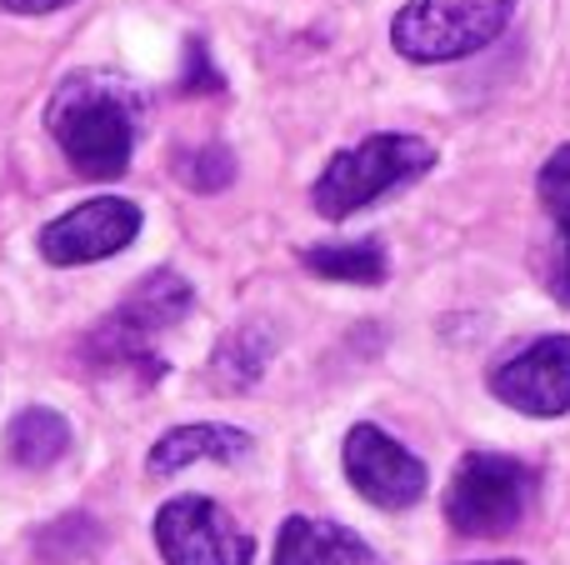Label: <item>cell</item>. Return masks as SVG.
<instances>
[{
	"mask_svg": "<svg viewBox=\"0 0 570 565\" xmlns=\"http://www.w3.org/2000/svg\"><path fill=\"white\" fill-rule=\"evenodd\" d=\"M435 166L431 140L405 136V130H381V136L361 140L351 150H335L331 166L321 170V180L311 186V200L325 220H345L355 210H365L371 200L391 196V190L411 186L415 176Z\"/></svg>",
	"mask_w": 570,
	"mask_h": 565,
	"instance_id": "obj_3",
	"label": "cell"
},
{
	"mask_svg": "<svg viewBox=\"0 0 570 565\" xmlns=\"http://www.w3.org/2000/svg\"><path fill=\"white\" fill-rule=\"evenodd\" d=\"M60 6H70V0H0V10H16V16H46Z\"/></svg>",
	"mask_w": 570,
	"mask_h": 565,
	"instance_id": "obj_18",
	"label": "cell"
},
{
	"mask_svg": "<svg viewBox=\"0 0 570 565\" xmlns=\"http://www.w3.org/2000/svg\"><path fill=\"white\" fill-rule=\"evenodd\" d=\"M226 80H220V70L210 66L206 56V40H190L186 46V90L190 96H210V90H220Z\"/></svg>",
	"mask_w": 570,
	"mask_h": 565,
	"instance_id": "obj_17",
	"label": "cell"
},
{
	"mask_svg": "<svg viewBox=\"0 0 570 565\" xmlns=\"http://www.w3.org/2000/svg\"><path fill=\"white\" fill-rule=\"evenodd\" d=\"M250 450H256V440L240 426H176L150 446V470H156V476H176V470L196 466V460L236 466Z\"/></svg>",
	"mask_w": 570,
	"mask_h": 565,
	"instance_id": "obj_12",
	"label": "cell"
},
{
	"mask_svg": "<svg viewBox=\"0 0 570 565\" xmlns=\"http://www.w3.org/2000/svg\"><path fill=\"white\" fill-rule=\"evenodd\" d=\"M6 450H10V460L26 466V470L56 466V460L70 450V420L60 416V410H50V406L20 410V416L10 420V430H6Z\"/></svg>",
	"mask_w": 570,
	"mask_h": 565,
	"instance_id": "obj_13",
	"label": "cell"
},
{
	"mask_svg": "<svg viewBox=\"0 0 570 565\" xmlns=\"http://www.w3.org/2000/svg\"><path fill=\"white\" fill-rule=\"evenodd\" d=\"M341 460L351 486L381 511H405L425 496V466L381 426H351Z\"/></svg>",
	"mask_w": 570,
	"mask_h": 565,
	"instance_id": "obj_8",
	"label": "cell"
},
{
	"mask_svg": "<svg viewBox=\"0 0 570 565\" xmlns=\"http://www.w3.org/2000/svg\"><path fill=\"white\" fill-rule=\"evenodd\" d=\"M495 400L521 416H566L570 410V336H541L491 370Z\"/></svg>",
	"mask_w": 570,
	"mask_h": 565,
	"instance_id": "obj_9",
	"label": "cell"
},
{
	"mask_svg": "<svg viewBox=\"0 0 570 565\" xmlns=\"http://www.w3.org/2000/svg\"><path fill=\"white\" fill-rule=\"evenodd\" d=\"M515 16V0H411L391 20V46L415 66H445L485 50Z\"/></svg>",
	"mask_w": 570,
	"mask_h": 565,
	"instance_id": "obj_5",
	"label": "cell"
},
{
	"mask_svg": "<svg viewBox=\"0 0 570 565\" xmlns=\"http://www.w3.org/2000/svg\"><path fill=\"white\" fill-rule=\"evenodd\" d=\"M301 266L321 280H345V286H381L391 260L385 246L375 240H331V246H311L301 250Z\"/></svg>",
	"mask_w": 570,
	"mask_h": 565,
	"instance_id": "obj_14",
	"label": "cell"
},
{
	"mask_svg": "<svg viewBox=\"0 0 570 565\" xmlns=\"http://www.w3.org/2000/svg\"><path fill=\"white\" fill-rule=\"evenodd\" d=\"M535 196L551 216V240L535 250V270H541L546 290L570 306V146L551 150V160L535 176Z\"/></svg>",
	"mask_w": 570,
	"mask_h": 565,
	"instance_id": "obj_10",
	"label": "cell"
},
{
	"mask_svg": "<svg viewBox=\"0 0 570 565\" xmlns=\"http://www.w3.org/2000/svg\"><path fill=\"white\" fill-rule=\"evenodd\" d=\"M140 236V206L120 196H96L86 206L56 216L40 230V256L50 266H90L116 250H126Z\"/></svg>",
	"mask_w": 570,
	"mask_h": 565,
	"instance_id": "obj_7",
	"label": "cell"
},
{
	"mask_svg": "<svg viewBox=\"0 0 570 565\" xmlns=\"http://www.w3.org/2000/svg\"><path fill=\"white\" fill-rule=\"evenodd\" d=\"M176 176L186 180L190 190H200V196H216V190H226L230 180H236V156H230L226 146L180 150V156H176Z\"/></svg>",
	"mask_w": 570,
	"mask_h": 565,
	"instance_id": "obj_16",
	"label": "cell"
},
{
	"mask_svg": "<svg viewBox=\"0 0 570 565\" xmlns=\"http://www.w3.org/2000/svg\"><path fill=\"white\" fill-rule=\"evenodd\" d=\"M156 546L166 565H250L256 541L206 496H176L156 516Z\"/></svg>",
	"mask_w": 570,
	"mask_h": 565,
	"instance_id": "obj_6",
	"label": "cell"
},
{
	"mask_svg": "<svg viewBox=\"0 0 570 565\" xmlns=\"http://www.w3.org/2000/svg\"><path fill=\"white\" fill-rule=\"evenodd\" d=\"M190 306H196L190 280L176 276V270H156L120 300L106 326H96L86 336V360L100 370H136L140 386H150L166 370V360L156 356V336L170 330L176 320H186Z\"/></svg>",
	"mask_w": 570,
	"mask_h": 565,
	"instance_id": "obj_2",
	"label": "cell"
},
{
	"mask_svg": "<svg viewBox=\"0 0 570 565\" xmlns=\"http://www.w3.org/2000/svg\"><path fill=\"white\" fill-rule=\"evenodd\" d=\"M271 350H276V340H271L266 326H236V330H230V336L216 346L210 376H216L226 390H250L261 376H266Z\"/></svg>",
	"mask_w": 570,
	"mask_h": 565,
	"instance_id": "obj_15",
	"label": "cell"
},
{
	"mask_svg": "<svg viewBox=\"0 0 570 565\" xmlns=\"http://www.w3.org/2000/svg\"><path fill=\"white\" fill-rule=\"evenodd\" d=\"M66 160L90 180H116L136 150V100L110 76H70L46 110Z\"/></svg>",
	"mask_w": 570,
	"mask_h": 565,
	"instance_id": "obj_1",
	"label": "cell"
},
{
	"mask_svg": "<svg viewBox=\"0 0 570 565\" xmlns=\"http://www.w3.org/2000/svg\"><path fill=\"white\" fill-rule=\"evenodd\" d=\"M495 565H521V561H495Z\"/></svg>",
	"mask_w": 570,
	"mask_h": 565,
	"instance_id": "obj_19",
	"label": "cell"
},
{
	"mask_svg": "<svg viewBox=\"0 0 570 565\" xmlns=\"http://www.w3.org/2000/svg\"><path fill=\"white\" fill-rule=\"evenodd\" d=\"M541 476L501 450H471L445 486V521L471 541H495L515 531L531 511Z\"/></svg>",
	"mask_w": 570,
	"mask_h": 565,
	"instance_id": "obj_4",
	"label": "cell"
},
{
	"mask_svg": "<svg viewBox=\"0 0 570 565\" xmlns=\"http://www.w3.org/2000/svg\"><path fill=\"white\" fill-rule=\"evenodd\" d=\"M271 565H381V556H375L351 526L315 521V516H291L281 526L276 561Z\"/></svg>",
	"mask_w": 570,
	"mask_h": 565,
	"instance_id": "obj_11",
	"label": "cell"
}]
</instances>
